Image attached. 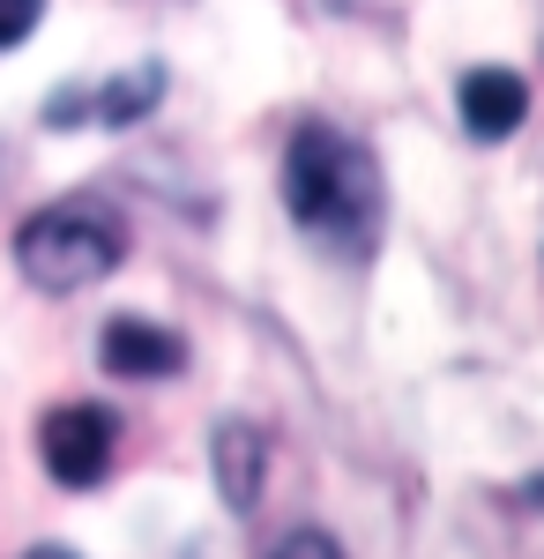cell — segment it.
Returning a JSON list of instances; mask_svg holds the SVG:
<instances>
[{"instance_id": "1", "label": "cell", "mask_w": 544, "mask_h": 559, "mask_svg": "<svg viewBox=\"0 0 544 559\" xmlns=\"http://www.w3.org/2000/svg\"><path fill=\"white\" fill-rule=\"evenodd\" d=\"M284 210L292 224L343 261H366L380 239V165L335 120H306L284 142Z\"/></svg>"}, {"instance_id": "10", "label": "cell", "mask_w": 544, "mask_h": 559, "mask_svg": "<svg viewBox=\"0 0 544 559\" xmlns=\"http://www.w3.org/2000/svg\"><path fill=\"white\" fill-rule=\"evenodd\" d=\"M23 559H75V552H60V545H31Z\"/></svg>"}, {"instance_id": "4", "label": "cell", "mask_w": 544, "mask_h": 559, "mask_svg": "<svg viewBox=\"0 0 544 559\" xmlns=\"http://www.w3.org/2000/svg\"><path fill=\"white\" fill-rule=\"evenodd\" d=\"M97 358H105V373H120V381H172L179 366H187V344L157 329V321H105V336H97Z\"/></svg>"}, {"instance_id": "2", "label": "cell", "mask_w": 544, "mask_h": 559, "mask_svg": "<svg viewBox=\"0 0 544 559\" xmlns=\"http://www.w3.org/2000/svg\"><path fill=\"white\" fill-rule=\"evenodd\" d=\"M127 261V224L105 202H52L15 231V269L38 292H90Z\"/></svg>"}, {"instance_id": "3", "label": "cell", "mask_w": 544, "mask_h": 559, "mask_svg": "<svg viewBox=\"0 0 544 559\" xmlns=\"http://www.w3.org/2000/svg\"><path fill=\"white\" fill-rule=\"evenodd\" d=\"M113 448H120V418L105 403H60V411H45V426H38L45 471L60 485H75V492L113 471Z\"/></svg>"}, {"instance_id": "8", "label": "cell", "mask_w": 544, "mask_h": 559, "mask_svg": "<svg viewBox=\"0 0 544 559\" xmlns=\"http://www.w3.org/2000/svg\"><path fill=\"white\" fill-rule=\"evenodd\" d=\"M38 15H45V0H0V52L31 38V31H38Z\"/></svg>"}, {"instance_id": "6", "label": "cell", "mask_w": 544, "mask_h": 559, "mask_svg": "<svg viewBox=\"0 0 544 559\" xmlns=\"http://www.w3.org/2000/svg\"><path fill=\"white\" fill-rule=\"evenodd\" d=\"M157 90H165V68L157 60H142L134 75H113V83L97 90V97H52V128H83V120H105V128H127V120H142L150 105H157Z\"/></svg>"}, {"instance_id": "5", "label": "cell", "mask_w": 544, "mask_h": 559, "mask_svg": "<svg viewBox=\"0 0 544 559\" xmlns=\"http://www.w3.org/2000/svg\"><path fill=\"white\" fill-rule=\"evenodd\" d=\"M456 97H462V128L477 134V142H507L530 120V83L515 68H470Z\"/></svg>"}, {"instance_id": "7", "label": "cell", "mask_w": 544, "mask_h": 559, "mask_svg": "<svg viewBox=\"0 0 544 559\" xmlns=\"http://www.w3.org/2000/svg\"><path fill=\"white\" fill-rule=\"evenodd\" d=\"M261 455H269V448H261L253 426H239V418L216 426V492H224V508L247 515L253 500H261Z\"/></svg>"}, {"instance_id": "9", "label": "cell", "mask_w": 544, "mask_h": 559, "mask_svg": "<svg viewBox=\"0 0 544 559\" xmlns=\"http://www.w3.org/2000/svg\"><path fill=\"white\" fill-rule=\"evenodd\" d=\"M276 559H343V552H335V537H321V530H298V537L276 545Z\"/></svg>"}]
</instances>
